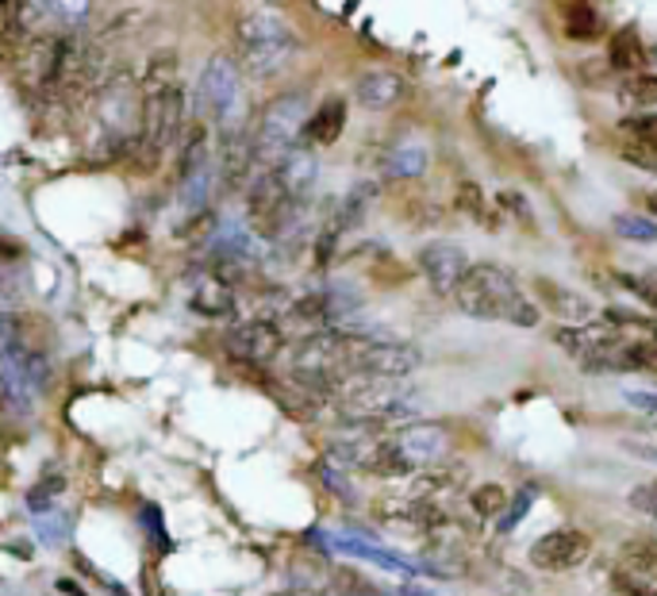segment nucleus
<instances>
[{
	"label": "nucleus",
	"mask_w": 657,
	"mask_h": 596,
	"mask_svg": "<svg viewBox=\"0 0 657 596\" xmlns=\"http://www.w3.org/2000/svg\"><path fill=\"white\" fill-rule=\"evenodd\" d=\"M185 131V89H181L177 55H154L139 81V142H135V162L139 173L154 170Z\"/></svg>",
	"instance_id": "nucleus-1"
},
{
	"label": "nucleus",
	"mask_w": 657,
	"mask_h": 596,
	"mask_svg": "<svg viewBox=\"0 0 657 596\" xmlns=\"http://www.w3.org/2000/svg\"><path fill=\"white\" fill-rule=\"evenodd\" d=\"M454 305L473 320H504L516 328H539L542 320L539 305L527 297L523 285L493 262H473L470 274L454 289Z\"/></svg>",
	"instance_id": "nucleus-2"
},
{
	"label": "nucleus",
	"mask_w": 657,
	"mask_h": 596,
	"mask_svg": "<svg viewBox=\"0 0 657 596\" xmlns=\"http://www.w3.org/2000/svg\"><path fill=\"white\" fill-rule=\"evenodd\" d=\"M235 43H239V70L266 81L281 73L297 55V35L277 16L274 9H246L235 16Z\"/></svg>",
	"instance_id": "nucleus-3"
},
{
	"label": "nucleus",
	"mask_w": 657,
	"mask_h": 596,
	"mask_svg": "<svg viewBox=\"0 0 657 596\" xmlns=\"http://www.w3.org/2000/svg\"><path fill=\"white\" fill-rule=\"evenodd\" d=\"M96 142L108 147V158L127 154L139 142V85L131 73H108L93 93Z\"/></svg>",
	"instance_id": "nucleus-4"
},
{
	"label": "nucleus",
	"mask_w": 657,
	"mask_h": 596,
	"mask_svg": "<svg viewBox=\"0 0 657 596\" xmlns=\"http://www.w3.org/2000/svg\"><path fill=\"white\" fill-rule=\"evenodd\" d=\"M335 409L354 424H384L407 412V385L392 377H346Z\"/></svg>",
	"instance_id": "nucleus-5"
},
{
	"label": "nucleus",
	"mask_w": 657,
	"mask_h": 596,
	"mask_svg": "<svg viewBox=\"0 0 657 596\" xmlns=\"http://www.w3.org/2000/svg\"><path fill=\"white\" fill-rule=\"evenodd\" d=\"M304 119H308V96L304 93H281L258 112L254 119V131H251V142H254V158L262 162L277 165L285 154L292 150V142L300 139L304 131Z\"/></svg>",
	"instance_id": "nucleus-6"
},
{
	"label": "nucleus",
	"mask_w": 657,
	"mask_h": 596,
	"mask_svg": "<svg viewBox=\"0 0 657 596\" xmlns=\"http://www.w3.org/2000/svg\"><path fill=\"white\" fill-rule=\"evenodd\" d=\"M243 101V70L231 55H211L204 62L200 85H196V108H200V124L228 127L235 119V108Z\"/></svg>",
	"instance_id": "nucleus-7"
},
{
	"label": "nucleus",
	"mask_w": 657,
	"mask_h": 596,
	"mask_svg": "<svg viewBox=\"0 0 657 596\" xmlns=\"http://www.w3.org/2000/svg\"><path fill=\"white\" fill-rule=\"evenodd\" d=\"M300 208H304V200H297V196L281 185V177H277L274 170L262 173V177L251 185V193H246V216H251V228L266 239L289 236L300 220Z\"/></svg>",
	"instance_id": "nucleus-8"
},
{
	"label": "nucleus",
	"mask_w": 657,
	"mask_h": 596,
	"mask_svg": "<svg viewBox=\"0 0 657 596\" xmlns=\"http://www.w3.org/2000/svg\"><path fill=\"white\" fill-rule=\"evenodd\" d=\"M415 366H419V351L415 346L366 335L346 339V374L350 377H392V381H400Z\"/></svg>",
	"instance_id": "nucleus-9"
},
{
	"label": "nucleus",
	"mask_w": 657,
	"mask_h": 596,
	"mask_svg": "<svg viewBox=\"0 0 657 596\" xmlns=\"http://www.w3.org/2000/svg\"><path fill=\"white\" fill-rule=\"evenodd\" d=\"M285 328L277 320H243L223 335V351L246 366H266L281 354Z\"/></svg>",
	"instance_id": "nucleus-10"
},
{
	"label": "nucleus",
	"mask_w": 657,
	"mask_h": 596,
	"mask_svg": "<svg viewBox=\"0 0 657 596\" xmlns=\"http://www.w3.org/2000/svg\"><path fill=\"white\" fill-rule=\"evenodd\" d=\"M419 274L427 277V285L438 293V297H454V289L462 285V277L470 274V254L462 251L458 243L450 239H435L419 251Z\"/></svg>",
	"instance_id": "nucleus-11"
},
{
	"label": "nucleus",
	"mask_w": 657,
	"mask_h": 596,
	"mask_svg": "<svg viewBox=\"0 0 657 596\" xmlns=\"http://www.w3.org/2000/svg\"><path fill=\"white\" fill-rule=\"evenodd\" d=\"M588 550H592V539H588L585 531H577V527H557V531L542 535L531 547V565L546 573H565V570H577L588 558Z\"/></svg>",
	"instance_id": "nucleus-12"
},
{
	"label": "nucleus",
	"mask_w": 657,
	"mask_h": 596,
	"mask_svg": "<svg viewBox=\"0 0 657 596\" xmlns=\"http://www.w3.org/2000/svg\"><path fill=\"white\" fill-rule=\"evenodd\" d=\"M554 339L557 346H565L573 358H580L588 366V362L600 358L603 351H611L619 343V331L615 323H580V328H557Z\"/></svg>",
	"instance_id": "nucleus-13"
},
{
	"label": "nucleus",
	"mask_w": 657,
	"mask_h": 596,
	"mask_svg": "<svg viewBox=\"0 0 657 596\" xmlns=\"http://www.w3.org/2000/svg\"><path fill=\"white\" fill-rule=\"evenodd\" d=\"M534 293H539V300L550 308V312L562 320V328H580V323H592L596 308L588 305L580 293L565 289V285L550 282V277H539V285H534Z\"/></svg>",
	"instance_id": "nucleus-14"
},
{
	"label": "nucleus",
	"mask_w": 657,
	"mask_h": 596,
	"mask_svg": "<svg viewBox=\"0 0 657 596\" xmlns=\"http://www.w3.org/2000/svg\"><path fill=\"white\" fill-rule=\"evenodd\" d=\"M343 131H346V101L331 96V101H323L320 108L304 119L300 139H304V150L308 147H331V142L343 139Z\"/></svg>",
	"instance_id": "nucleus-15"
},
{
	"label": "nucleus",
	"mask_w": 657,
	"mask_h": 596,
	"mask_svg": "<svg viewBox=\"0 0 657 596\" xmlns=\"http://www.w3.org/2000/svg\"><path fill=\"white\" fill-rule=\"evenodd\" d=\"M354 96H358L361 108L369 112H384L404 96V78L392 70H366L354 85Z\"/></svg>",
	"instance_id": "nucleus-16"
},
{
	"label": "nucleus",
	"mask_w": 657,
	"mask_h": 596,
	"mask_svg": "<svg viewBox=\"0 0 657 596\" xmlns=\"http://www.w3.org/2000/svg\"><path fill=\"white\" fill-rule=\"evenodd\" d=\"M646 47H642L638 32L634 27H619L615 35H611L608 43V66L611 70H619L623 78H631V73H642L646 70Z\"/></svg>",
	"instance_id": "nucleus-17"
},
{
	"label": "nucleus",
	"mask_w": 657,
	"mask_h": 596,
	"mask_svg": "<svg viewBox=\"0 0 657 596\" xmlns=\"http://www.w3.org/2000/svg\"><path fill=\"white\" fill-rule=\"evenodd\" d=\"M274 173L281 177V185L289 188L297 200H304L308 196V188L315 185V158L308 154L304 147H292L289 154L281 158V162L274 165Z\"/></svg>",
	"instance_id": "nucleus-18"
},
{
	"label": "nucleus",
	"mask_w": 657,
	"mask_h": 596,
	"mask_svg": "<svg viewBox=\"0 0 657 596\" xmlns=\"http://www.w3.org/2000/svg\"><path fill=\"white\" fill-rule=\"evenodd\" d=\"M562 27L569 39L577 43H596L603 32H608V20H603L600 9H592V4H565L562 9Z\"/></svg>",
	"instance_id": "nucleus-19"
},
{
	"label": "nucleus",
	"mask_w": 657,
	"mask_h": 596,
	"mask_svg": "<svg viewBox=\"0 0 657 596\" xmlns=\"http://www.w3.org/2000/svg\"><path fill=\"white\" fill-rule=\"evenodd\" d=\"M381 170L389 173V177H419V173L427 170V147L415 139L396 142V147L384 154Z\"/></svg>",
	"instance_id": "nucleus-20"
},
{
	"label": "nucleus",
	"mask_w": 657,
	"mask_h": 596,
	"mask_svg": "<svg viewBox=\"0 0 657 596\" xmlns=\"http://www.w3.org/2000/svg\"><path fill=\"white\" fill-rule=\"evenodd\" d=\"M193 308L204 316H228L235 308V293H231V285L223 277H204L193 293Z\"/></svg>",
	"instance_id": "nucleus-21"
},
{
	"label": "nucleus",
	"mask_w": 657,
	"mask_h": 596,
	"mask_svg": "<svg viewBox=\"0 0 657 596\" xmlns=\"http://www.w3.org/2000/svg\"><path fill=\"white\" fill-rule=\"evenodd\" d=\"M619 101L626 104V108H654L657 104V73L642 70V73H631V78H623V85H619Z\"/></svg>",
	"instance_id": "nucleus-22"
},
{
	"label": "nucleus",
	"mask_w": 657,
	"mask_h": 596,
	"mask_svg": "<svg viewBox=\"0 0 657 596\" xmlns=\"http://www.w3.org/2000/svg\"><path fill=\"white\" fill-rule=\"evenodd\" d=\"M619 135L657 150V112H631V116L619 124Z\"/></svg>",
	"instance_id": "nucleus-23"
},
{
	"label": "nucleus",
	"mask_w": 657,
	"mask_h": 596,
	"mask_svg": "<svg viewBox=\"0 0 657 596\" xmlns=\"http://www.w3.org/2000/svg\"><path fill=\"white\" fill-rule=\"evenodd\" d=\"M470 504H473V512H477L481 519H493V516H500V512L508 508V493H504L500 485H477V489H473V496H470Z\"/></svg>",
	"instance_id": "nucleus-24"
},
{
	"label": "nucleus",
	"mask_w": 657,
	"mask_h": 596,
	"mask_svg": "<svg viewBox=\"0 0 657 596\" xmlns=\"http://www.w3.org/2000/svg\"><path fill=\"white\" fill-rule=\"evenodd\" d=\"M615 231L623 239H638V243H657V224L649 220V216H615Z\"/></svg>",
	"instance_id": "nucleus-25"
},
{
	"label": "nucleus",
	"mask_w": 657,
	"mask_h": 596,
	"mask_svg": "<svg viewBox=\"0 0 657 596\" xmlns=\"http://www.w3.org/2000/svg\"><path fill=\"white\" fill-rule=\"evenodd\" d=\"M608 596H657V585H649V581H638V577H626V573H615V581H611Z\"/></svg>",
	"instance_id": "nucleus-26"
},
{
	"label": "nucleus",
	"mask_w": 657,
	"mask_h": 596,
	"mask_svg": "<svg viewBox=\"0 0 657 596\" xmlns=\"http://www.w3.org/2000/svg\"><path fill=\"white\" fill-rule=\"evenodd\" d=\"M626 504H631L634 512H642V516L657 519V481H654V485H642V489H634V493L626 496Z\"/></svg>",
	"instance_id": "nucleus-27"
},
{
	"label": "nucleus",
	"mask_w": 657,
	"mask_h": 596,
	"mask_svg": "<svg viewBox=\"0 0 657 596\" xmlns=\"http://www.w3.org/2000/svg\"><path fill=\"white\" fill-rule=\"evenodd\" d=\"M626 289H634L649 308H657V274H646V277H623Z\"/></svg>",
	"instance_id": "nucleus-28"
},
{
	"label": "nucleus",
	"mask_w": 657,
	"mask_h": 596,
	"mask_svg": "<svg viewBox=\"0 0 657 596\" xmlns=\"http://www.w3.org/2000/svg\"><path fill=\"white\" fill-rule=\"evenodd\" d=\"M458 208L470 216H481V208H485V200H481V188L473 185V181H462V188H458Z\"/></svg>",
	"instance_id": "nucleus-29"
},
{
	"label": "nucleus",
	"mask_w": 657,
	"mask_h": 596,
	"mask_svg": "<svg viewBox=\"0 0 657 596\" xmlns=\"http://www.w3.org/2000/svg\"><path fill=\"white\" fill-rule=\"evenodd\" d=\"M4 259H20V243H12V239L0 231V262Z\"/></svg>",
	"instance_id": "nucleus-30"
},
{
	"label": "nucleus",
	"mask_w": 657,
	"mask_h": 596,
	"mask_svg": "<svg viewBox=\"0 0 657 596\" xmlns=\"http://www.w3.org/2000/svg\"><path fill=\"white\" fill-rule=\"evenodd\" d=\"M642 205H646V216H649V220L657 224V193H646V196H642Z\"/></svg>",
	"instance_id": "nucleus-31"
},
{
	"label": "nucleus",
	"mask_w": 657,
	"mask_h": 596,
	"mask_svg": "<svg viewBox=\"0 0 657 596\" xmlns=\"http://www.w3.org/2000/svg\"><path fill=\"white\" fill-rule=\"evenodd\" d=\"M396 596H423V593H412V588H404V593H396Z\"/></svg>",
	"instance_id": "nucleus-32"
}]
</instances>
